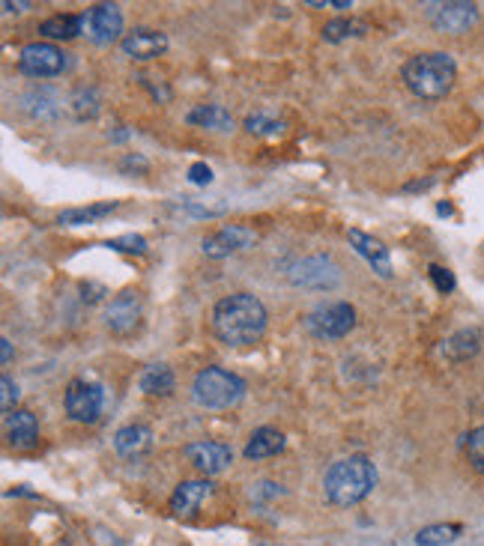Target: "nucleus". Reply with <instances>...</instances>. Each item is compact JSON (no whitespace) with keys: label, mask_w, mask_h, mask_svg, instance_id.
<instances>
[{"label":"nucleus","mask_w":484,"mask_h":546,"mask_svg":"<svg viewBox=\"0 0 484 546\" xmlns=\"http://www.w3.org/2000/svg\"><path fill=\"white\" fill-rule=\"evenodd\" d=\"M479 350H482V338H479V332H473V329L455 332V335L443 344V356L452 359V362H470Z\"/></svg>","instance_id":"nucleus-22"},{"label":"nucleus","mask_w":484,"mask_h":546,"mask_svg":"<svg viewBox=\"0 0 484 546\" xmlns=\"http://www.w3.org/2000/svg\"><path fill=\"white\" fill-rule=\"evenodd\" d=\"M123 33V12L114 3H99L84 12V36L96 45H111ZM123 42V39H120Z\"/></svg>","instance_id":"nucleus-11"},{"label":"nucleus","mask_w":484,"mask_h":546,"mask_svg":"<svg viewBox=\"0 0 484 546\" xmlns=\"http://www.w3.org/2000/svg\"><path fill=\"white\" fill-rule=\"evenodd\" d=\"M63 403H66V412L72 421L78 424H93L102 409H105V391L99 382H90V379H72L66 385V394H63Z\"/></svg>","instance_id":"nucleus-7"},{"label":"nucleus","mask_w":484,"mask_h":546,"mask_svg":"<svg viewBox=\"0 0 484 546\" xmlns=\"http://www.w3.org/2000/svg\"><path fill=\"white\" fill-rule=\"evenodd\" d=\"M254 230L251 227H242V224H228L222 230H216L213 236L204 239V254L210 260H222V257H231L237 254L242 248H248L254 242Z\"/></svg>","instance_id":"nucleus-13"},{"label":"nucleus","mask_w":484,"mask_h":546,"mask_svg":"<svg viewBox=\"0 0 484 546\" xmlns=\"http://www.w3.org/2000/svg\"><path fill=\"white\" fill-rule=\"evenodd\" d=\"M174 209L180 215H192V218H216V215H222V209H207V206H195V203H180Z\"/></svg>","instance_id":"nucleus-34"},{"label":"nucleus","mask_w":484,"mask_h":546,"mask_svg":"<svg viewBox=\"0 0 484 546\" xmlns=\"http://www.w3.org/2000/svg\"><path fill=\"white\" fill-rule=\"evenodd\" d=\"M0 391H3V394H0V409H3L6 415H12V412H15V403H18V385H15L9 376H3V379H0Z\"/></svg>","instance_id":"nucleus-32"},{"label":"nucleus","mask_w":484,"mask_h":546,"mask_svg":"<svg viewBox=\"0 0 484 546\" xmlns=\"http://www.w3.org/2000/svg\"><path fill=\"white\" fill-rule=\"evenodd\" d=\"M117 209L114 200H105V203H93V206H75V209H66L57 215V224L63 227H81V224H93V221H102L105 215H111Z\"/></svg>","instance_id":"nucleus-21"},{"label":"nucleus","mask_w":484,"mask_h":546,"mask_svg":"<svg viewBox=\"0 0 484 546\" xmlns=\"http://www.w3.org/2000/svg\"><path fill=\"white\" fill-rule=\"evenodd\" d=\"M189 182H192V185H210V182H213V171H210V165L195 162V165L189 168Z\"/></svg>","instance_id":"nucleus-35"},{"label":"nucleus","mask_w":484,"mask_h":546,"mask_svg":"<svg viewBox=\"0 0 484 546\" xmlns=\"http://www.w3.org/2000/svg\"><path fill=\"white\" fill-rule=\"evenodd\" d=\"M464 535L461 523H434L416 535V546H449Z\"/></svg>","instance_id":"nucleus-25"},{"label":"nucleus","mask_w":484,"mask_h":546,"mask_svg":"<svg viewBox=\"0 0 484 546\" xmlns=\"http://www.w3.org/2000/svg\"><path fill=\"white\" fill-rule=\"evenodd\" d=\"M120 45H123L126 57H132V60H153L168 51V36L162 30L138 27V30L126 33Z\"/></svg>","instance_id":"nucleus-15"},{"label":"nucleus","mask_w":484,"mask_h":546,"mask_svg":"<svg viewBox=\"0 0 484 546\" xmlns=\"http://www.w3.org/2000/svg\"><path fill=\"white\" fill-rule=\"evenodd\" d=\"M186 460H189L201 475H222L225 469H231L234 451H231V445H225V442L201 439V442H189V445H186Z\"/></svg>","instance_id":"nucleus-12"},{"label":"nucleus","mask_w":484,"mask_h":546,"mask_svg":"<svg viewBox=\"0 0 484 546\" xmlns=\"http://www.w3.org/2000/svg\"><path fill=\"white\" fill-rule=\"evenodd\" d=\"M120 171L123 174H147L150 171V162L144 156H138V153H129V156H123Z\"/></svg>","instance_id":"nucleus-33"},{"label":"nucleus","mask_w":484,"mask_h":546,"mask_svg":"<svg viewBox=\"0 0 484 546\" xmlns=\"http://www.w3.org/2000/svg\"><path fill=\"white\" fill-rule=\"evenodd\" d=\"M99 90L96 87H81L72 93L69 99V108H72V117L75 120H93L99 114Z\"/></svg>","instance_id":"nucleus-26"},{"label":"nucleus","mask_w":484,"mask_h":546,"mask_svg":"<svg viewBox=\"0 0 484 546\" xmlns=\"http://www.w3.org/2000/svg\"><path fill=\"white\" fill-rule=\"evenodd\" d=\"M290 281L305 290H335L341 284V269L332 257H305L290 266Z\"/></svg>","instance_id":"nucleus-9"},{"label":"nucleus","mask_w":484,"mask_h":546,"mask_svg":"<svg viewBox=\"0 0 484 546\" xmlns=\"http://www.w3.org/2000/svg\"><path fill=\"white\" fill-rule=\"evenodd\" d=\"M186 123L201 126V129H213V132H231L234 129V117L222 105H198L186 114Z\"/></svg>","instance_id":"nucleus-20"},{"label":"nucleus","mask_w":484,"mask_h":546,"mask_svg":"<svg viewBox=\"0 0 484 546\" xmlns=\"http://www.w3.org/2000/svg\"><path fill=\"white\" fill-rule=\"evenodd\" d=\"M425 15L428 21L452 36L467 33L470 27L479 24V6L470 0H437V3H425Z\"/></svg>","instance_id":"nucleus-6"},{"label":"nucleus","mask_w":484,"mask_h":546,"mask_svg":"<svg viewBox=\"0 0 484 546\" xmlns=\"http://www.w3.org/2000/svg\"><path fill=\"white\" fill-rule=\"evenodd\" d=\"M347 239H350L353 251H356L380 278H392V257H389V248H386L377 236L362 233V230H350Z\"/></svg>","instance_id":"nucleus-14"},{"label":"nucleus","mask_w":484,"mask_h":546,"mask_svg":"<svg viewBox=\"0 0 484 546\" xmlns=\"http://www.w3.org/2000/svg\"><path fill=\"white\" fill-rule=\"evenodd\" d=\"M464 454H467V460H470V466L484 475V424L482 427H476V430H470L467 436H464Z\"/></svg>","instance_id":"nucleus-28"},{"label":"nucleus","mask_w":484,"mask_h":546,"mask_svg":"<svg viewBox=\"0 0 484 546\" xmlns=\"http://www.w3.org/2000/svg\"><path fill=\"white\" fill-rule=\"evenodd\" d=\"M266 308L251 293H231L213 308V332L228 347H251L266 332Z\"/></svg>","instance_id":"nucleus-1"},{"label":"nucleus","mask_w":484,"mask_h":546,"mask_svg":"<svg viewBox=\"0 0 484 546\" xmlns=\"http://www.w3.org/2000/svg\"><path fill=\"white\" fill-rule=\"evenodd\" d=\"M138 385H141V391L144 394H171L174 391V385H177V379H174V370L168 367V364H150L144 373H141V379H138Z\"/></svg>","instance_id":"nucleus-23"},{"label":"nucleus","mask_w":484,"mask_h":546,"mask_svg":"<svg viewBox=\"0 0 484 546\" xmlns=\"http://www.w3.org/2000/svg\"><path fill=\"white\" fill-rule=\"evenodd\" d=\"M437 212H440V215H452V206H449V203H440Z\"/></svg>","instance_id":"nucleus-38"},{"label":"nucleus","mask_w":484,"mask_h":546,"mask_svg":"<svg viewBox=\"0 0 484 546\" xmlns=\"http://www.w3.org/2000/svg\"><path fill=\"white\" fill-rule=\"evenodd\" d=\"M210 496H213V484L210 481H183L174 490V496H171V511H174V517L189 520V517H195L201 511V505Z\"/></svg>","instance_id":"nucleus-16"},{"label":"nucleus","mask_w":484,"mask_h":546,"mask_svg":"<svg viewBox=\"0 0 484 546\" xmlns=\"http://www.w3.org/2000/svg\"><path fill=\"white\" fill-rule=\"evenodd\" d=\"M365 33V24L353 21V18H335L323 27V39L326 42H341L347 36H362Z\"/></svg>","instance_id":"nucleus-29"},{"label":"nucleus","mask_w":484,"mask_h":546,"mask_svg":"<svg viewBox=\"0 0 484 546\" xmlns=\"http://www.w3.org/2000/svg\"><path fill=\"white\" fill-rule=\"evenodd\" d=\"M302 326L314 341H341L356 326V308L350 302H323L308 311Z\"/></svg>","instance_id":"nucleus-5"},{"label":"nucleus","mask_w":484,"mask_h":546,"mask_svg":"<svg viewBox=\"0 0 484 546\" xmlns=\"http://www.w3.org/2000/svg\"><path fill=\"white\" fill-rule=\"evenodd\" d=\"M0 350H3V364L12 362V344H9V338H0Z\"/></svg>","instance_id":"nucleus-37"},{"label":"nucleus","mask_w":484,"mask_h":546,"mask_svg":"<svg viewBox=\"0 0 484 546\" xmlns=\"http://www.w3.org/2000/svg\"><path fill=\"white\" fill-rule=\"evenodd\" d=\"M66 57L69 54L51 42H27L18 54V69L27 78H54L66 69Z\"/></svg>","instance_id":"nucleus-8"},{"label":"nucleus","mask_w":484,"mask_h":546,"mask_svg":"<svg viewBox=\"0 0 484 546\" xmlns=\"http://www.w3.org/2000/svg\"><path fill=\"white\" fill-rule=\"evenodd\" d=\"M284 448V433L275 427H257L251 433V439L245 442V457L248 460H263V457H275Z\"/></svg>","instance_id":"nucleus-19"},{"label":"nucleus","mask_w":484,"mask_h":546,"mask_svg":"<svg viewBox=\"0 0 484 546\" xmlns=\"http://www.w3.org/2000/svg\"><path fill=\"white\" fill-rule=\"evenodd\" d=\"M0 6H3V12H9V15H12V12H24L30 3H12V0H3Z\"/></svg>","instance_id":"nucleus-36"},{"label":"nucleus","mask_w":484,"mask_h":546,"mask_svg":"<svg viewBox=\"0 0 484 546\" xmlns=\"http://www.w3.org/2000/svg\"><path fill=\"white\" fill-rule=\"evenodd\" d=\"M374 487H377V466L365 454L344 457V460L332 463L323 475V493L338 508L359 505L362 499L371 496Z\"/></svg>","instance_id":"nucleus-2"},{"label":"nucleus","mask_w":484,"mask_h":546,"mask_svg":"<svg viewBox=\"0 0 484 546\" xmlns=\"http://www.w3.org/2000/svg\"><path fill=\"white\" fill-rule=\"evenodd\" d=\"M192 397L204 409H231L245 397V379L225 367H204L192 382Z\"/></svg>","instance_id":"nucleus-4"},{"label":"nucleus","mask_w":484,"mask_h":546,"mask_svg":"<svg viewBox=\"0 0 484 546\" xmlns=\"http://www.w3.org/2000/svg\"><path fill=\"white\" fill-rule=\"evenodd\" d=\"M245 132L260 135V138H278L284 132V123L275 120V117H269V114H263V111H257V114H248L245 117Z\"/></svg>","instance_id":"nucleus-27"},{"label":"nucleus","mask_w":484,"mask_h":546,"mask_svg":"<svg viewBox=\"0 0 484 546\" xmlns=\"http://www.w3.org/2000/svg\"><path fill=\"white\" fill-rule=\"evenodd\" d=\"M401 81L419 99H443L458 81V63L446 51H425L401 66Z\"/></svg>","instance_id":"nucleus-3"},{"label":"nucleus","mask_w":484,"mask_h":546,"mask_svg":"<svg viewBox=\"0 0 484 546\" xmlns=\"http://www.w3.org/2000/svg\"><path fill=\"white\" fill-rule=\"evenodd\" d=\"M108 248L114 251H126V254H147V239L138 236V233H126V236H117L108 242Z\"/></svg>","instance_id":"nucleus-30"},{"label":"nucleus","mask_w":484,"mask_h":546,"mask_svg":"<svg viewBox=\"0 0 484 546\" xmlns=\"http://www.w3.org/2000/svg\"><path fill=\"white\" fill-rule=\"evenodd\" d=\"M153 448V433L144 424H129L114 433V451L123 460H141Z\"/></svg>","instance_id":"nucleus-17"},{"label":"nucleus","mask_w":484,"mask_h":546,"mask_svg":"<svg viewBox=\"0 0 484 546\" xmlns=\"http://www.w3.org/2000/svg\"><path fill=\"white\" fill-rule=\"evenodd\" d=\"M6 436L12 448H33L39 439V424L36 415L27 409H15L12 415H6Z\"/></svg>","instance_id":"nucleus-18"},{"label":"nucleus","mask_w":484,"mask_h":546,"mask_svg":"<svg viewBox=\"0 0 484 546\" xmlns=\"http://www.w3.org/2000/svg\"><path fill=\"white\" fill-rule=\"evenodd\" d=\"M39 33L48 39H75L84 33V15H51L39 24Z\"/></svg>","instance_id":"nucleus-24"},{"label":"nucleus","mask_w":484,"mask_h":546,"mask_svg":"<svg viewBox=\"0 0 484 546\" xmlns=\"http://www.w3.org/2000/svg\"><path fill=\"white\" fill-rule=\"evenodd\" d=\"M428 275H431V281H434V287H437V293H452L455 287H458V281H455V275L446 269V266H431L428 269Z\"/></svg>","instance_id":"nucleus-31"},{"label":"nucleus","mask_w":484,"mask_h":546,"mask_svg":"<svg viewBox=\"0 0 484 546\" xmlns=\"http://www.w3.org/2000/svg\"><path fill=\"white\" fill-rule=\"evenodd\" d=\"M141 317H144V299L135 290H126L105 305V326L111 335H132Z\"/></svg>","instance_id":"nucleus-10"}]
</instances>
